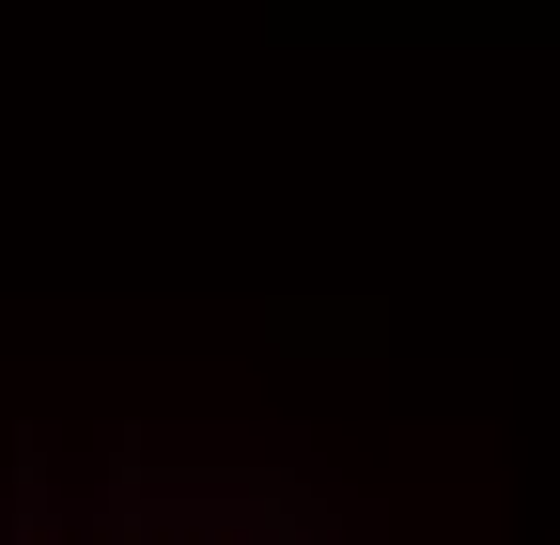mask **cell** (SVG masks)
<instances>
[{"instance_id": "cell-1", "label": "cell", "mask_w": 560, "mask_h": 545, "mask_svg": "<svg viewBox=\"0 0 560 545\" xmlns=\"http://www.w3.org/2000/svg\"><path fill=\"white\" fill-rule=\"evenodd\" d=\"M0 545H219L202 514H16Z\"/></svg>"}]
</instances>
